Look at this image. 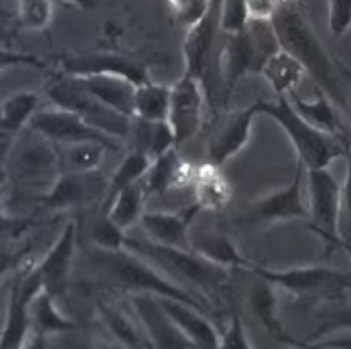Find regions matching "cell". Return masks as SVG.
Listing matches in <instances>:
<instances>
[{
  "mask_svg": "<svg viewBox=\"0 0 351 349\" xmlns=\"http://www.w3.org/2000/svg\"><path fill=\"white\" fill-rule=\"evenodd\" d=\"M193 189H195V200L199 210L215 212V210L224 208L233 196L232 184L223 175L221 166L212 165V163L196 168Z\"/></svg>",
  "mask_w": 351,
  "mask_h": 349,
  "instance_id": "25",
  "label": "cell"
},
{
  "mask_svg": "<svg viewBox=\"0 0 351 349\" xmlns=\"http://www.w3.org/2000/svg\"><path fill=\"white\" fill-rule=\"evenodd\" d=\"M304 346H313V348H351V328L335 330L325 337H319L316 341H309Z\"/></svg>",
  "mask_w": 351,
  "mask_h": 349,
  "instance_id": "44",
  "label": "cell"
},
{
  "mask_svg": "<svg viewBox=\"0 0 351 349\" xmlns=\"http://www.w3.org/2000/svg\"><path fill=\"white\" fill-rule=\"evenodd\" d=\"M249 23L245 0H223L221 9V30L224 34H235L244 30Z\"/></svg>",
  "mask_w": 351,
  "mask_h": 349,
  "instance_id": "39",
  "label": "cell"
},
{
  "mask_svg": "<svg viewBox=\"0 0 351 349\" xmlns=\"http://www.w3.org/2000/svg\"><path fill=\"white\" fill-rule=\"evenodd\" d=\"M212 0H168V8L175 23L189 30L207 16Z\"/></svg>",
  "mask_w": 351,
  "mask_h": 349,
  "instance_id": "38",
  "label": "cell"
},
{
  "mask_svg": "<svg viewBox=\"0 0 351 349\" xmlns=\"http://www.w3.org/2000/svg\"><path fill=\"white\" fill-rule=\"evenodd\" d=\"M307 193H309V228L322 237L330 251L341 234L343 212V185L335 180L328 168L307 169Z\"/></svg>",
  "mask_w": 351,
  "mask_h": 349,
  "instance_id": "7",
  "label": "cell"
},
{
  "mask_svg": "<svg viewBox=\"0 0 351 349\" xmlns=\"http://www.w3.org/2000/svg\"><path fill=\"white\" fill-rule=\"evenodd\" d=\"M147 197H149V193L145 189L143 180H140L120 191L103 212H106L117 226H120L125 231L132 224L140 222L141 215L145 214L143 206Z\"/></svg>",
  "mask_w": 351,
  "mask_h": 349,
  "instance_id": "30",
  "label": "cell"
},
{
  "mask_svg": "<svg viewBox=\"0 0 351 349\" xmlns=\"http://www.w3.org/2000/svg\"><path fill=\"white\" fill-rule=\"evenodd\" d=\"M260 115H267L285 131L288 140L297 152L298 163L307 169L328 168L339 157H346L348 143L341 138L326 134L314 125L291 106L286 95H279L276 101H256Z\"/></svg>",
  "mask_w": 351,
  "mask_h": 349,
  "instance_id": "3",
  "label": "cell"
},
{
  "mask_svg": "<svg viewBox=\"0 0 351 349\" xmlns=\"http://www.w3.org/2000/svg\"><path fill=\"white\" fill-rule=\"evenodd\" d=\"M258 115H260L258 103L242 110L230 111L208 140V163L223 166L226 160L242 152V148L251 140L252 122Z\"/></svg>",
  "mask_w": 351,
  "mask_h": 349,
  "instance_id": "12",
  "label": "cell"
},
{
  "mask_svg": "<svg viewBox=\"0 0 351 349\" xmlns=\"http://www.w3.org/2000/svg\"><path fill=\"white\" fill-rule=\"evenodd\" d=\"M76 249V224L67 222L60 234L57 237L51 249L38 263V270L43 277L45 291L50 293L55 300L66 298L67 277L71 272V263L75 258Z\"/></svg>",
  "mask_w": 351,
  "mask_h": 349,
  "instance_id": "16",
  "label": "cell"
},
{
  "mask_svg": "<svg viewBox=\"0 0 351 349\" xmlns=\"http://www.w3.org/2000/svg\"><path fill=\"white\" fill-rule=\"evenodd\" d=\"M274 288H276L274 284L260 279V282L251 289V295H249V309L256 316V320H260L263 328L272 333V337L279 339L282 342H288V344L302 346V342H295L293 339L286 337L285 330H282L281 323L277 320V298Z\"/></svg>",
  "mask_w": 351,
  "mask_h": 349,
  "instance_id": "31",
  "label": "cell"
},
{
  "mask_svg": "<svg viewBox=\"0 0 351 349\" xmlns=\"http://www.w3.org/2000/svg\"><path fill=\"white\" fill-rule=\"evenodd\" d=\"M125 249L150 261L182 288L191 286L202 293L212 295L221 291L224 284L230 280V268L212 263L193 249L161 245L149 239H128Z\"/></svg>",
  "mask_w": 351,
  "mask_h": 349,
  "instance_id": "2",
  "label": "cell"
},
{
  "mask_svg": "<svg viewBox=\"0 0 351 349\" xmlns=\"http://www.w3.org/2000/svg\"><path fill=\"white\" fill-rule=\"evenodd\" d=\"M131 304L152 348H195V344L171 321L156 295L132 293Z\"/></svg>",
  "mask_w": 351,
  "mask_h": 349,
  "instance_id": "15",
  "label": "cell"
},
{
  "mask_svg": "<svg viewBox=\"0 0 351 349\" xmlns=\"http://www.w3.org/2000/svg\"><path fill=\"white\" fill-rule=\"evenodd\" d=\"M45 289L43 277L36 267L20 272V276L13 280L9 289L8 313H5L4 326L0 346L4 349H18L25 346L30 332V305L36 296Z\"/></svg>",
  "mask_w": 351,
  "mask_h": 349,
  "instance_id": "9",
  "label": "cell"
},
{
  "mask_svg": "<svg viewBox=\"0 0 351 349\" xmlns=\"http://www.w3.org/2000/svg\"><path fill=\"white\" fill-rule=\"evenodd\" d=\"M277 4V0H245L249 20H272Z\"/></svg>",
  "mask_w": 351,
  "mask_h": 349,
  "instance_id": "45",
  "label": "cell"
},
{
  "mask_svg": "<svg viewBox=\"0 0 351 349\" xmlns=\"http://www.w3.org/2000/svg\"><path fill=\"white\" fill-rule=\"evenodd\" d=\"M104 189L106 187L95 171L62 173V177L55 182L50 193L41 197V202L51 210L71 208L99 196Z\"/></svg>",
  "mask_w": 351,
  "mask_h": 349,
  "instance_id": "20",
  "label": "cell"
},
{
  "mask_svg": "<svg viewBox=\"0 0 351 349\" xmlns=\"http://www.w3.org/2000/svg\"><path fill=\"white\" fill-rule=\"evenodd\" d=\"M191 249L212 263L230 268V270L232 268L251 270V267L254 265L239 251V247L226 233L215 230L198 231L195 237H191Z\"/></svg>",
  "mask_w": 351,
  "mask_h": 349,
  "instance_id": "23",
  "label": "cell"
},
{
  "mask_svg": "<svg viewBox=\"0 0 351 349\" xmlns=\"http://www.w3.org/2000/svg\"><path fill=\"white\" fill-rule=\"evenodd\" d=\"M221 9H223V0H212L207 16L203 18L196 27L187 30L186 41H184L186 71L195 74L202 82L208 73L212 48H214L217 34L221 30Z\"/></svg>",
  "mask_w": 351,
  "mask_h": 349,
  "instance_id": "17",
  "label": "cell"
},
{
  "mask_svg": "<svg viewBox=\"0 0 351 349\" xmlns=\"http://www.w3.org/2000/svg\"><path fill=\"white\" fill-rule=\"evenodd\" d=\"M219 348H252V344L247 339V332H245L244 325H242V320L239 316H233L230 320L228 328L221 333Z\"/></svg>",
  "mask_w": 351,
  "mask_h": 349,
  "instance_id": "41",
  "label": "cell"
},
{
  "mask_svg": "<svg viewBox=\"0 0 351 349\" xmlns=\"http://www.w3.org/2000/svg\"><path fill=\"white\" fill-rule=\"evenodd\" d=\"M196 168L198 166L187 165L178 157V148H171L169 152L162 154L161 157L152 160L149 171L143 177L145 189H147L149 196H152V194L162 196L169 189L193 185Z\"/></svg>",
  "mask_w": 351,
  "mask_h": 349,
  "instance_id": "21",
  "label": "cell"
},
{
  "mask_svg": "<svg viewBox=\"0 0 351 349\" xmlns=\"http://www.w3.org/2000/svg\"><path fill=\"white\" fill-rule=\"evenodd\" d=\"M60 71L71 76H94V74H108L128 78L136 85L149 82V73L136 60L115 51H94V53L71 55L64 58Z\"/></svg>",
  "mask_w": 351,
  "mask_h": 349,
  "instance_id": "14",
  "label": "cell"
},
{
  "mask_svg": "<svg viewBox=\"0 0 351 349\" xmlns=\"http://www.w3.org/2000/svg\"><path fill=\"white\" fill-rule=\"evenodd\" d=\"M288 101L291 103V106L298 111L302 115V119H306L311 125H314L319 131L326 132V134L335 136V138H341L344 140L346 131H344V125L339 119L337 106L332 103V99L325 94L323 91L316 88V97L313 101H307V99H302L297 94V91L291 92L289 95H286Z\"/></svg>",
  "mask_w": 351,
  "mask_h": 349,
  "instance_id": "24",
  "label": "cell"
},
{
  "mask_svg": "<svg viewBox=\"0 0 351 349\" xmlns=\"http://www.w3.org/2000/svg\"><path fill=\"white\" fill-rule=\"evenodd\" d=\"M150 165H152V159L147 154H143L141 150H136V148H132L131 152L122 159V163L115 169L112 178H110V184L106 187V196H104L103 202V210L112 203V200L120 191L125 189L128 185L143 180V177L149 171Z\"/></svg>",
  "mask_w": 351,
  "mask_h": 349,
  "instance_id": "33",
  "label": "cell"
},
{
  "mask_svg": "<svg viewBox=\"0 0 351 349\" xmlns=\"http://www.w3.org/2000/svg\"><path fill=\"white\" fill-rule=\"evenodd\" d=\"M30 129L41 134L46 140L57 145L83 143V141H94L108 147L110 150H119L120 143L117 138L106 132L95 129L80 115L69 110L55 106L53 110H39L34 119L30 120Z\"/></svg>",
  "mask_w": 351,
  "mask_h": 349,
  "instance_id": "10",
  "label": "cell"
},
{
  "mask_svg": "<svg viewBox=\"0 0 351 349\" xmlns=\"http://www.w3.org/2000/svg\"><path fill=\"white\" fill-rule=\"evenodd\" d=\"M60 168L62 173H88L97 171L103 163L104 152L110 148L94 141H83V143L60 145Z\"/></svg>",
  "mask_w": 351,
  "mask_h": 349,
  "instance_id": "34",
  "label": "cell"
},
{
  "mask_svg": "<svg viewBox=\"0 0 351 349\" xmlns=\"http://www.w3.org/2000/svg\"><path fill=\"white\" fill-rule=\"evenodd\" d=\"M205 110V88L195 74L184 73L171 85L168 122L175 132L177 148L182 147L198 134Z\"/></svg>",
  "mask_w": 351,
  "mask_h": 349,
  "instance_id": "11",
  "label": "cell"
},
{
  "mask_svg": "<svg viewBox=\"0 0 351 349\" xmlns=\"http://www.w3.org/2000/svg\"><path fill=\"white\" fill-rule=\"evenodd\" d=\"M270 21L279 46L300 62L306 73L314 80L316 88L325 92L339 111L350 115V97L344 95L343 78L330 53L326 51L297 5L291 0H281Z\"/></svg>",
  "mask_w": 351,
  "mask_h": 349,
  "instance_id": "1",
  "label": "cell"
},
{
  "mask_svg": "<svg viewBox=\"0 0 351 349\" xmlns=\"http://www.w3.org/2000/svg\"><path fill=\"white\" fill-rule=\"evenodd\" d=\"M157 300L195 348H219L221 333L203 316L202 309L168 296H157Z\"/></svg>",
  "mask_w": 351,
  "mask_h": 349,
  "instance_id": "19",
  "label": "cell"
},
{
  "mask_svg": "<svg viewBox=\"0 0 351 349\" xmlns=\"http://www.w3.org/2000/svg\"><path fill=\"white\" fill-rule=\"evenodd\" d=\"M94 263L106 274L113 282L125 288L131 293H149L156 296H168L175 300L186 302V304L195 305L198 309H205L195 295H191L180 284L169 279L166 274H162L157 267H154L150 261L138 256L136 252L129 249H119V251H104V249H95Z\"/></svg>",
  "mask_w": 351,
  "mask_h": 349,
  "instance_id": "4",
  "label": "cell"
},
{
  "mask_svg": "<svg viewBox=\"0 0 351 349\" xmlns=\"http://www.w3.org/2000/svg\"><path fill=\"white\" fill-rule=\"evenodd\" d=\"M332 249H341V251H344L348 254V258L351 259V242H348V240H343V239H337L334 242V245H332Z\"/></svg>",
  "mask_w": 351,
  "mask_h": 349,
  "instance_id": "47",
  "label": "cell"
},
{
  "mask_svg": "<svg viewBox=\"0 0 351 349\" xmlns=\"http://www.w3.org/2000/svg\"><path fill=\"white\" fill-rule=\"evenodd\" d=\"M97 309H99V314L108 332L112 333L120 344L128 346V348H152L147 335H141L136 326L132 325L131 317L122 313L120 309H115L110 304H103V302L97 304Z\"/></svg>",
  "mask_w": 351,
  "mask_h": 349,
  "instance_id": "35",
  "label": "cell"
},
{
  "mask_svg": "<svg viewBox=\"0 0 351 349\" xmlns=\"http://www.w3.org/2000/svg\"><path fill=\"white\" fill-rule=\"evenodd\" d=\"M90 239L94 242L95 249H104V251H119L125 247V231L110 219L106 212L94 219L90 226Z\"/></svg>",
  "mask_w": 351,
  "mask_h": 349,
  "instance_id": "36",
  "label": "cell"
},
{
  "mask_svg": "<svg viewBox=\"0 0 351 349\" xmlns=\"http://www.w3.org/2000/svg\"><path fill=\"white\" fill-rule=\"evenodd\" d=\"M309 219V206L302 200V163H298L295 175L282 189L261 197L251 206L247 221L251 224H274V222Z\"/></svg>",
  "mask_w": 351,
  "mask_h": 349,
  "instance_id": "13",
  "label": "cell"
},
{
  "mask_svg": "<svg viewBox=\"0 0 351 349\" xmlns=\"http://www.w3.org/2000/svg\"><path fill=\"white\" fill-rule=\"evenodd\" d=\"M171 86L156 83L152 80L136 86L134 95V119L147 122H161L168 120Z\"/></svg>",
  "mask_w": 351,
  "mask_h": 349,
  "instance_id": "32",
  "label": "cell"
},
{
  "mask_svg": "<svg viewBox=\"0 0 351 349\" xmlns=\"http://www.w3.org/2000/svg\"><path fill=\"white\" fill-rule=\"evenodd\" d=\"M129 136H132L134 148L147 154L152 160L161 157L162 154L169 152L171 148H177L175 132L168 120L147 122V120L134 119Z\"/></svg>",
  "mask_w": 351,
  "mask_h": 349,
  "instance_id": "28",
  "label": "cell"
},
{
  "mask_svg": "<svg viewBox=\"0 0 351 349\" xmlns=\"http://www.w3.org/2000/svg\"><path fill=\"white\" fill-rule=\"evenodd\" d=\"M328 29L334 37L351 29V0H328Z\"/></svg>",
  "mask_w": 351,
  "mask_h": 349,
  "instance_id": "40",
  "label": "cell"
},
{
  "mask_svg": "<svg viewBox=\"0 0 351 349\" xmlns=\"http://www.w3.org/2000/svg\"><path fill=\"white\" fill-rule=\"evenodd\" d=\"M350 117H351V95H350Z\"/></svg>",
  "mask_w": 351,
  "mask_h": 349,
  "instance_id": "48",
  "label": "cell"
},
{
  "mask_svg": "<svg viewBox=\"0 0 351 349\" xmlns=\"http://www.w3.org/2000/svg\"><path fill=\"white\" fill-rule=\"evenodd\" d=\"M251 272L258 279L274 284L298 296L339 295L351 291V276L330 267H295L288 270H272L252 265Z\"/></svg>",
  "mask_w": 351,
  "mask_h": 349,
  "instance_id": "8",
  "label": "cell"
},
{
  "mask_svg": "<svg viewBox=\"0 0 351 349\" xmlns=\"http://www.w3.org/2000/svg\"><path fill=\"white\" fill-rule=\"evenodd\" d=\"M60 2H67V4L78 5L83 11H92L95 9V5L99 4V0H60Z\"/></svg>",
  "mask_w": 351,
  "mask_h": 349,
  "instance_id": "46",
  "label": "cell"
},
{
  "mask_svg": "<svg viewBox=\"0 0 351 349\" xmlns=\"http://www.w3.org/2000/svg\"><path fill=\"white\" fill-rule=\"evenodd\" d=\"M18 21L27 30H45L53 16L51 0H16Z\"/></svg>",
  "mask_w": 351,
  "mask_h": 349,
  "instance_id": "37",
  "label": "cell"
},
{
  "mask_svg": "<svg viewBox=\"0 0 351 349\" xmlns=\"http://www.w3.org/2000/svg\"><path fill=\"white\" fill-rule=\"evenodd\" d=\"M306 69L300 62L291 53L279 49L267 60V64L261 69V76L270 85L276 95H289L297 91V86L306 76Z\"/></svg>",
  "mask_w": 351,
  "mask_h": 349,
  "instance_id": "26",
  "label": "cell"
},
{
  "mask_svg": "<svg viewBox=\"0 0 351 349\" xmlns=\"http://www.w3.org/2000/svg\"><path fill=\"white\" fill-rule=\"evenodd\" d=\"M346 180L343 184V212H341V222H344V230L341 231L343 240L351 242V140L346 150Z\"/></svg>",
  "mask_w": 351,
  "mask_h": 349,
  "instance_id": "42",
  "label": "cell"
},
{
  "mask_svg": "<svg viewBox=\"0 0 351 349\" xmlns=\"http://www.w3.org/2000/svg\"><path fill=\"white\" fill-rule=\"evenodd\" d=\"M45 91L55 106L73 111L82 117L85 122L94 125L95 129L113 136L117 140H125L131 134L134 119L124 115V113H119L117 110L104 104L101 99L85 91L76 82L75 76L62 73V71L53 73L48 78Z\"/></svg>",
  "mask_w": 351,
  "mask_h": 349,
  "instance_id": "6",
  "label": "cell"
},
{
  "mask_svg": "<svg viewBox=\"0 0 351 349\" xmlns=\"http://www.w3.org/2000/svg\"><path fill=\"white\" fill-rule=\"evenodd\" d=\"M76 82L101 99L104 104L117 110L119 113L134 119V95H136V83L120 76H108V74H94V76H75Z\"/></svg>",
  "mask_w": 351,
  "mask_h": 349,
  "instance_id": "22",
  "label": "cell"
},
{
  "mask_svg": "<svg viewBox=\"0 0 351 349\" xmlns=\"http://www.w3.org/2000/svg\"><path fill=\"white\" fill-rule=\"evenodd\" d=\"M199 206L193 205L186 212H145L140 219L147 239L156 243L178 249H191L189 228Z\"/></svg>",
  "mask_w": 351,
  "mask_h": 349,
  "instance_id": "18",
  "label": "cell"
},
{
  "mask_svg": "<svg viewBox=\"0 0 351 349\" xmlns=\"http://www.w3.org/2000/svg\"><path fill=\"white\" fill-rule=\"evenodd\" d=\"M344 328H351V305L350 307L343 309V311H337V313L332 314L330 317H326L322 325L311 333V339L316 341V339L325 337V335L335 332V330H344ZM304 344H306V342H304Z\"/></svg>",
  "mask_w": 351,
  "mask_h": 349,
  "instance_id": "43",
  "label": "cell"
},
{
  "mask_svg": "<svg viewBox=\"0 0 351 349\" xmlns=\"http://www.w3.org/2000/svg\"><path fill=\"white\" fill-rule=\"evenodd\" d=\"M41 99L36 92L21 91L16 94H11L2 101V110H0V128H2V138H11L18 131L23 129V125L30 123L34 115L39 111Z\"/></svg>",
  "mask_w": 351,
  "mask_h": 349,
  "instance_id": "29",
  "label": "cell"
},
{
  "mask_svg": "<svg viewBox=\"0 0 351 349\" xmlns=\"http://www.w3.org/2000/svg\"><path fill=\"white\" fill-rule=\"evenodd\" d=\"M281 46L270 20H249L244 30L228 34L217 62L226 92L235 88L247 74H261V69Z\"/></svg>",
  "mask_w": 351,
  "mask_h": 349,
  "instance_id": "5",
  "label": "cell"
},
{
  "mask_svg": "<svg viewBox=\"0 0 351 349\" xmlns=\"http://www.w3.org/2000/svg\"><path fill=\"white\" fill-rule=\"evenodd\" d=\"M78 328L75 321L64 316L58 309L57 300L43 289L30 305V330L38 337L55 335V333L75 332Z\"/></svg>",
  "mask_w": 351,
  "mask_h": 349,
  "instance_id": "27",
  "label": "cell"
}]
</instances>
